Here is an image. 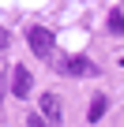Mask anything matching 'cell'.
Listing matches in <instances>:
<instances>
[{
	"label": "cell",
	"instance_id": "1",
	"mask_svg": "<svg viewBox=\"0 0 124 127\" xmlns=\"http://www.w3.org/2000/svg\"><path fill=\"white\" fill-rule=\"evenodd\" d=\"M26 41H30V52H34L38 60H49V56H53V49H56V41H53V30H45V26H30Z\"/></svg>",
	"mask_w": 124,
	"mask_h": 127
},
{
	"label": "cell",
	"instance_id": "2",
	"mask_svg": "<svg viewBox=\"0 0 124 127\" xmlns=\"http://www.w3.org/2000/svg\"><path fill=\"white\" fill-rule=\"evenodd\" d=\"M60 71L72 75V79H94L98 75V67H94L87 56H64V60H60Z\"/></svg>",
	"mask_w": 124,
	"mask_h": 127
},
{
	"label": "cell",
	"instance_id": "3",
	"mask_svg": "<svg viewBox=\"0 0 124 127\" xmlns=\"http://www.w3.org/2000/svg\"><path fill=\"white\" fill-rule=\"evenodd\" d=\"M41 116L49 120V127H60V97L56 94H45L41 97Z\"/></svg>",
	"mask_w": 124,
	"mask_h": 127
},
{
	"label": "cell",
	"instance_id": "4",
	"mask_svg": "<svg viewBox=\"0 0 124 127\" xmlns=\"http://www.w3.org/2000/svg\"><path fill=\"white\" fill-rule=\"evenodd\" d=\"M11 94H15V97H26V94H30V71H26V67H15V75H11Z\"/></svg>",
	"mask_w": 124,
	"mask_h": 127
},
{
	"label": "cell",
	"instance_id": "5",
	"mask_svg": "<svg viewBox=\"0 0 124 127\" xmlns=\"http://www.w3.org/2000/svg\"><path fill=\"white\" fill-rule=\"evenodd\" d=\"M105 105H109V97H105V94H94V101H90V108H87V120L98 123V120L105 116Z\"/></svg>",
	"mask_w": 124,
	"mask_h": 127
},
{
	"label": "cell",
	"instance_id": "6",
	"mask_svg": "<svg viewBox=\"0 0 124 127\" xmlns=\"http://www.w3.org/2000/svg\"><path fill=\"white\" fill-rule=\"evenodd\" d=\"M109 30L113 34H124V15L120 11H109Z\"/></svg>",
	"mask_w": 124,
	"mask_h": 127
},
{
	"label": "cell",
	"instance_id": "7",
	"mask_svg": "<svg viewBox=\"0 0 124 127\" xmlns=\"http://www.w3.org/2000/svg\"><path fill=\"white\" fill-rule=\"evenodd\" d=\"M26 127H41V120H38V116H30V120H26Z\"/></svg>",
	"mask_w": 124,
	"mask_h": 127
},
{
	"label": "cell",
	"instance_id": "8",
	"mask_svg": "<svg viewBox=\"0 0 124 127\" xmlns=\"http://www.w3.org/2000/svg\"><path fill=\"white\" fill-rule=\"evenodd\" d=\"M120 67H124V60H120Z\"/></svg>",
	"mask_w": 124,
	"mask_h": 127
}]
</instances>
